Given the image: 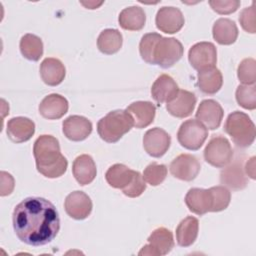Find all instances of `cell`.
<instances>
[{"label": "cell", "mask_w": 256, "mask_h": 256, "mask_svg": "<svg viewBox=\"0 0 256 256\" xmlns=\"http://www.w3.org/2000/svg\"><path fill=\"white\" fill-rule=\"evenodd\" d=\"M13 228L20 241L31 246L50 243L60 229L55 206L45 198L28 197L13 211Z\"/></svg>", "instance_id": "1"}, {"label": "cell", "mask_w": 256, "mask_h": 256, "mask_svg": "<svg viewBox=\"0 0 256 256\" xmlns=\"http://www.w3.org/2000/svg\"><path fill=\"white\" fill-rule=\"evenodd\" d=\"M33 154L39 173L47 178L62 176L68 166L67 159L61 154L59 141L52 135H41L33 146Z\"/></svg>", "instance_id": "2"}, {"label": "cell", "mask_w": 256, "mask_h": 256, "mask_svg": "<svg viewBox=\"0 0 256 256\" xmlns=\"http://www.w3.org/2000/svg\"><path fill=\"white\" fill-rule=\"evenodd\" d=\"M134 126L131 115L125 110H114L101 118L97 123L100 138L108 143H115Z\"/></svg>", "instance_id": "3"}, {"label": "cell", "mask_w": 256, "mask_h": 256, "mask_svg": "<svg viewBox=\"0 0 256 256\" xmlns=\"http://www.w3.org/2000/svg\"><path fill=\"white\" fill-rule=\"evenodd\" d=\"M224 130L232 138L234 144L241 148L249 147L255 140V125L250 117L241 111H234L229 114Z\"/></svg>", "instance_id": "4"}, {"label": "cell", "mask_w": 256, "mask_h": 256, "mask_svg": "<svg viewBox=\"0 0 256 256\" xmlns=\"http://www.w3.org/2000/svg\"><path fill=\"white\" fill-rule=\"evenodd\" d=\"M183 56V46L175 38L161 37L153 51L154 65L162 68H170Z\"/></svg>", "instance_id": "5"}, {"label": "cell", "mask_w": 256, "mask_h": 256, "mask_svg": "<svg viewBox=\"0 0 256 256\" xmlns=\"http://www.w3.org/2000/svg\"><path fill=\"white\" fill-rule=\"evenodd\" d=\"M207 136V128L194 119L183 122L177 132L178 142L188 150H198L204 144Z\"/></svg>", "instance_id": "6"}, {"label": "cell", "mask_w": 256, "mask_h": 256, "mask_svg": "<svg viewBox=\"0 0 256 256\" xmlns=\"http://www.w3.org/2000/svg\"><path fill=\"white\" fill-rule=\"evenodd\" d=\"M233 150L230 142L222 136L213 137L204 150V159L214 167L222 168L230 163Z\"/></svg>", "instance_id": "7"}, {"label": "cell", "mask_w": 256, "mask_h": 256, "mask_svg": "<svg viewBox=\"0 0 256 256\" xmlns=\"http://www.w3.org/2000/svg\"><path fill=\"white\" fill-rule=\"evenodd\" d=\"M174 247L173 234L165 227L155 229L148 238V244L142 247L139 255L161 256L168 254Z\"/></svg>", "instance_id": "8"}, {"label": "cell", "mask_w": 256, "mask_h": 256, "mask_svg": "<svg viewBox=\"0 0 256 256\" xmlns=\"http://www.w3.org/2000/svg\"><path fill=\"white\" fill-rule=\"evenodd\" d=\"M188 59L191 66L198 71L215 67L217 62L216 47L211 42L196 43L189 49Z\"/></svg>", "instance_id": "9"}, {"label": "cell", "mask_w": 256, "mask_h": 256, "mask_svg": "<svg viewBox=\"0 0 256 256\" xmlns=\"http://www.w3.org/2000/svg\"><path fill=\"white\" fill-rule=\"evenodd\" d=\"M200 163L198 159L191 154L178 155L169 166L171 174L183 181L194 180L200 172Z\"/></svg>", "instance_id": "10"}, {"label": "cell", "mask_w": 256, "mask_h": 256, "mask_svg": "<svg viewBox=\"0 0 256 256\" xmlns=\"http://www.w3.org/2000/svg\"><path fill=\"white\" fill-rule=\"evenodd\" d=\"M171 137L163 129L155 127L149 129L143 137V147L152 157L159 158L163 156L170 147Z\"/></svg>", "instance_id": "11"}, {"label": "cell", "mask_w": 256, "mask_h": 256, "mask_svg": "<svg viewBox=\"0 0 256 256\" xmlns=\"http://www.w3.org/2000/svg\"><path fill=\"white\" fill-rule=\"evenodd\" d=\"M66 213L73 219L83 220L87 218L92 211V201L90 197L82 191L70 193L64 202Z\"/></svg>", "instance_id": "12"}, {"label": "cell", "mask_w": 256, "mask_h": 256, "mask_svg": "<svg viewBox=\"0 0 256 256\" xmlns=\"http://www.w3.org/2000/svg\"><path fill=\"white\" fill-rule=\"evenodd\" d=\"M182 12L175 7H162L158 10L155 18L157 28L167 34H173L181 30L184 25Z\"/></svg>", "instance_id": "13"}, {"label": "cell", "mask_w": 256, "mask_h": 256, "mask_svg": "<svg viewBox=\"0 0 256 256\" xmlns=\"http://www.w3.org/2000/svg\"><path fill=\"white\" fill-rule=\"evenodd\" d=\"M223 114V109L217 101L206 99L200 103L196 112V118L208 129L215 130L220 126Z\"/></svg>", "instance_id": "14"}, {"label": "cell", "mask_w": 256, "mask_h": 256, "mask_svg": "<svg viewBox=\"0 0 256 256\" xmlns=\"http://www.w3.org/2000/svg\"><path fill=\"white\" fill-rule=\"evenodd\" d=\"M64 135L71 141L85 140L92 132V123L83 116L72 115L63 121Z\"/></svg>", "instance_id": "15"}, {"label": "cell", "mask_w": 256, "mask_h": 256, "mask_svg": "<svg viewBox=\"0 0 256 256\" xmlns=\"http://www.w3.org/2000/svg\"><path fill=\"white\" fill-rule=\"evenodd\" d=\"M197 98L194 93L187 90L178 91L177 95L167 103L166 109L168 112L177 118H184L193 112Z\"/></svg>", "instance_id": "16"}, {"label": "cell", "mask_w": 256, "mask_h": 256, "mask_svg": "<svg viewBox=\"0 0 256 256\" xmlns=\"http://www.w3.org/2000/svg\"><path fill=\"white\" fill-rule=\"evenodd\" d=\"M35 133L34 122L26 117H14L7 123V136L15 143L28 141Z\"/></svg>", "instance_id": "17"}, {"label": "cell", "mask_w": 256, "mask_h": 256, "mask_svg": "<svg viewBox=\"0 0 256 256\" xmlns=\"http://www.w3.org/2000/svg\"><path fill=\"white\" fill-rule=\"evenodd\" d=\"M185 203L189 210L197 215L212 212V197L209 189L191 188L185 196Z\"/></svg>", "instance_id": "18"}, {"label": "cell", "mask_w": 256, "mask_h": 256, "mask_svg": "<svg viewBox=\"0 0 256 256\" xmlns=\"http://www.w3.org/2000/svg\"><path fill=\"white\" fill-rule=\"evenodd\" d=\"M179 88L174 79L167 75H160L151 87V95L158 104L170 102L178 93Z\"/></svg>", "instance_id": "19"}, {"label": "cell", "mask_w": 256, "mask_h": 256, "mask_svg": "<svg viewBox=\"0 0 256 256\" xmlns=\"http://www.w3.org/2000/svg\"><path fill=\"white\" fill-rule=\"evenodd\" d=\"M69 108L66 98L59 94H50L46 96L39 105V113L42 117L50 120L63 117Z\"/></svg>", "instance_id": "20"}, {"label": "cell", "mask_w": 256, "mask_h": 256, "mask_svg": "<svg viewBox=\"0 0 256 256\" xmlns=\"http://www.w3.org/2000/svg\"><path fill=\"white\" fill-rule=\"evenodd\" d=\"M126 111L131 115L136 128H145L149 126L156 114L155 106L149 101H137L130 104Z\"/></svg>", "instance_id": "21"}, {"label": "cell", "mask_w": 256, "mask_h": 256, "mask_svg": "<svg viewBox=\"0 0 256 256\" xmlns=\"http://www.w3.org/2000/svg\"><path fill=\"white\" fill-rule=\"evenodd\" d=\"M220 181L232 190L244 189L247 185V178L243 171L242 160L237 158L233 163L224 168L220 173Z\"/></svg>", "instance_id": "22"}, {"label": "cell", "mask_w": 256, "mask_h": 256, "mask_svg": "<svg viewBox=\"0 0 256 256\" xmlns=\"http://www.w3.org/2000/svg\"><path fill=\"white\" fill-rule=\"evenodd\" d=\"M72 172L76 181L80 185L84 186L90 184L97 174L96 165L93 158L87 154L78 156L73 162Z\"/></svg>", "instance_id": "23"}, {"label": "cell", "mask_w": 256, "mask_h": 256, "mask_svg": "<svg viewBox=\"0 0 256 256\" xmlns=\"http://www.w3.org/2000/svg\"><path fill=\"white\" fill-rule=\"evenodd\" d=\"M40 75L45 84L57 86L64 80L66 69L59 59L46 58L40 65Z\"/></svg>", "instance_id": "24"}, {"label": "cell", "mask_w": 256, "mask_h": 256, "mask_svg": "<svg viewBox=\"0 0 256 256\" xmlns=\"http://www.w3.org/2000/svg\"><path fill=\"white\" fill-rule=\"evenodd\" d=\"M212 34L217 43L221 45H231L238 37V28L231 19L220 18L214 23Z\"/></svg>", "instance_id": "25"}, {"label": "cell", "mask_w": 256, "mask_h": 256, "mask_svg": "<svg viewBox=\"0 0 256 256\" xmlns=\"http://www.w3.org/2000/svg\"><path fill=\"white\" fill-rule=\"evenodd\" d=\"M119 25L129 31L141 30L146 22L144 10L139 6H130L123 9L119 14Z\"/></svg>", "instance_id": "26"}, {"label": "cell", "mask_w": 256, "mask_h": 256, "mask_svg": "<svg viewBox=\"0 0 256 256\" xmlns=\"http://www.w3.org/2000/svg\"><path fill=\"white\" fill-rule=\"evenodd\" d=\"M198 87L204 94H215L217 93L223 84L222 74L216 67L208 68L198 72Z\"/></svg>", "instance_id": "27"}, {"label": "cell", "mask_w": 256, "mask_h": 256, "mask_svg": "<svg viewBox=\"0 0 256 256\" xmlns=\"http://www.w3.org/2000/svg\"><path fill=\"white\" fill-rule=\"evenodd\" d=\"M135 171L123 164H114L107 170L105 179L107 183L116 189L123 190L132 181Z\"/></svg>", "instance_id": "28"}, {"label": "cell", "mask_w": 256, "mask_h": 256, "mask_svg": "<svg viewBox=\"0 0 256 256\" xmlns=\"http://www.w3.org/2000/svg\"><path fill=\"white\" fill-rule=\"evenodd\" d=\"M199 222L198 219L188 216L183 219L176 228V240L179 246H191L198 236Z\"/></svg>", "instance_id": "29"}, {"label": "cell", "mask_w": 256, "mask_h": 256, "mask_svg": "<svg viewBox=\"0 0 256 256\" xmlns=\"http://www.w3.org/2000/svg\"><path fill=\"white\" fill-rule=\"evenodd\" d=\"M122 34L117 29L103 30L97 39L98 49L107 55H112L122 47Z\"/></svg>", "instance_id": "30"}, {"label": "cell", "mask_w": 256, "mask_h": 256, "mask_svg": "<svg viewBox=\"0 0 256 256\" xmlns=\"http://www.w3.org/2000/svg\"><path fill=\"white\" fill-rule=\"evenodd\" d=\"M20 51L26 59L38 61L43 55L42 40L34 34H25L20 40Z\"/></svg>", "instance_id": "31"}, {"label": "cell", "mask_w": 256, "mask_h": 256, "mask_svg": "<svg viewBox=\"0 0 256 256\" xmlns=\"http://www.w3.org/2000/svg\"><path fill=\"white\" fill-rule=\"evenodd\" d=\"M162 36L158 33H147L145 34L140 41L139 44V52L141 55V58L147 62L148 64L154 65L153 62V51L155 48L156 43Z\"/></svg>", "instance_id": "32"}, {"label": "cell", "mask_w": 256, "mask_h": 256, "mask_svg": "<svg viewBox=\"0 0 256 256\" xmlns=\"http://www.w3.org/2000/svg\"><path fill=\"white\" fill-rule=\"evenodd\" d=\"M255 85H239L236 90V100L238 104L248 110L256 108V89Z\"/></svg>", "instance_id": "33"}, {"label": "cell", "mask_w": 256, "mask_h": 256, "mask_svg": "<svg viewBox=\"0 0 256 256\" xmlns=\"http://www.w3.org/2000/svg\"><path fill=\"white\" fill-rule=\"evenodd\" d=\"M142 176L144 181L151 186H158L165 180L167 176V168L163 164L153 162L145 168Z\"/></svg>", "instance_id": "34"}, {"label": "cell", "mask_w": 256, "mask_h": 256, "mask_svg": "<svg viewBox=\"0 0 256 256\" xmlns=\"http://www.w3.org/2000/svg\"><path fill=\"white\" fill-rule=\"evenodd\" d=\"M212 197V212H220L225 210L231 199L229 190L224 186H214L209 188Z\"/></svg>", "instance_id": "35"}, {"label": "cell", "mask_w": 256, "mask_h": 256, "mask_svg": "<svg viewBox=\"0 0 256 256\" xmlns=\"http://www.w3.org/2000/svg\"><path fill=\"white\" fill-rule=\"evenodd\" d=\"M237 76L241 83L253 85L256 80V61L253 58L242 60L237 69Z\"/></svg>", "instance_id": "36"}, {"label": "cell", "mask_w": 256, "mask_h": 256, "mask_svg": "<svg viewBox=\"0 0 256 256\" xmlns=\"http://www.w3.org/2000/svg\"><path fill=\"white\" fill-rule=\"evenodd\" d=\"M146 189V184L145 181L143 179V176L140 174V172L135 171L134 177L131 181V183L122 190V192L124 193V195L131 197V198H135L140 196Z\"/></svg>", "instance_id": "37"}, {"label": "cell", "mask_w": 256, "mask_h": 256, "mask_svg": "<svg viewBox=\"0 0 256 256\" xmlns=\"http://www.w3.org/2000/svg\"><path fill=\"white\" fill-rule=\"evenodd\" d=\"M239 21L242 26V28L251 34H254L256 32V26H255V9H254V3L250 7L244 8L239 16Z\"/></svg>", "instance_id": "38"}, {"label": "cell", "mask_w": 256, "mask_h": 256, "mask_svg": "<svg viewBox=\"0 0 256 256\" xmlns=\"http://www.w3.org/2000/svg\"><path fill=\"white\" fill-rule=\"evenodd\" d=\"M209 5L211 8L217 12L218 14H231L235 12L239 6L240 1L238 0H224V1H218V0H212L209 1Z\"/></svg>", "instance_id": "39"}, {"label": "cell", "mask_w": 256, "mask_h": 256, "mask_svg": "<svg viewBox=\"0 0 256 256\" xmlns=\"http://www.w3.org/2000/svg\"><path fill=\"white\" fill-rule=\"evenodd\" d=\"M13 189H14L13 177L9 173L2 171L1 172V191H0L1 196H6L11 194Z\"/></svg>", "instance_id": "40"}, {"label": "cell", "mask_w": 256, "mask_h": 256, "mask_svg": "<svg viewBox=\"0 0 256 256\" xmlns=\"http://www.w3.org/2000/svg\"><path fill=\"white\" fill-rule=\"evenodd\" d=\"M245 171L250 178L255 179V157H251L245 166Z\"/></svg>", "instance_id": "41"}, {"label": "cell", "mask_w": 256, "mask_h": 256, "mask_svg": "<svg viewBox=\"0 0 256 256\" xmlns=\"http://www.w3.org/2000/svg\"><path fill=\"white\" fill-rule=\"evenodd\" d=\"M82 4H83L84 6H86L87 8H89V9H95V8H97L98 6H100V5L102 4V2H99V3H96V2H88V3L82 2Z\"/></svg>", "instance_id": "42"}]
</instances>
